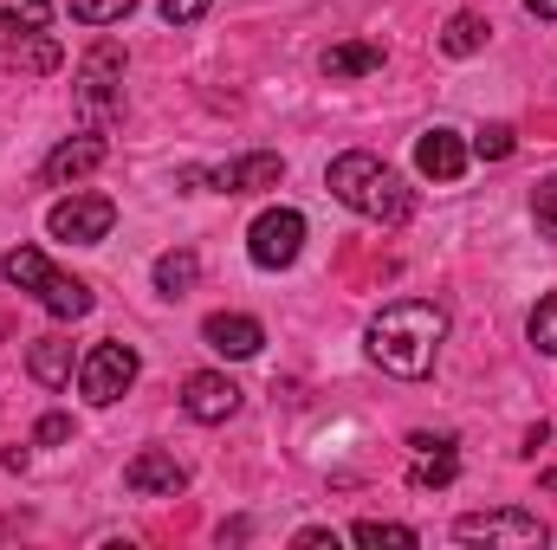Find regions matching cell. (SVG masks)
<instances>
[{
    "instance_id": "obj_14",
    "label": "cell",
    "mask_w": 557,
    "mask_h": 550,
    "mask_svg": "<svg viewBox=\"0 0 557 550\" xmlns=\"http://www.w3.org/2000/svg\"><path fill=\"white\" fill-rule=\"evenodd\" d=\"M33 298H39V304H46V311H52L59 324H78V317H85V311L98 304L85 278H65V273H46V285H39Z\"/></svg>"
},
{
    "instance_id": "obj_7",
    "label": "cell",
    "mask_w": 557,
    "mask_h": 550,
    "mask_svg": "<svg viewBox=\"0 0 557 550\" xmlns=\"http://www.w3.org/2000/svg\"><path fill=\"white\" fill-rule=\"evenodd\" d=\"M124 486L137 499H175V492H188V466L175 453H162V447H143L137 460L124 466Z\"/></svg>"
},
{
    "instance_id": "obj_18",
    "label": "cell",
    "mask_w": 557,
    "mask_h": 550,
    "mask_svg": "<svg viewBox=\"0 0 557 550\" xmlns=\"http://www.w3.org/2000/svg\"><path fill=\"white\" fill-rule=\"evenodd\" d=\"M149 278H156V291H162V298H182V291L201 278V260H195L188 247H175V253H162V260H156V273H149Z\"/></svg>"
},
{
    "instance_id": "obj_10",
    "label": "cell",
    "mask_w": 557,
    "mask_h": 550,
    "mask_svg": "<svg viewBox=\"0 0 557 550\" xmlns=\"http://www.w3.org/2000/svg\"><path fill=\"white\" fill-rule=\"evenodd\" d=\"M416 168L428 175V182H460V175H467V142H460V130H447V124L421 130L416 137Z\"/></svg>"
},
{
    "instance_id": "obj_4",
    "label": "cell",
    "mask_w": 557,
    "mask_h": 550,
    "mask_svg": "<svg viewBox=\"0 0 557 550\" xmlns=\"http://www.w3.org/2000/svg\"><path fill=\"white\" fill-rule=\"evenodd\" d=\"M137 350L131 343H98L85 363H78V396L91 402V409H111L117 396H131V383H137Z\"/></svg>"
},
{
    "instance_id": "obj_29",
    "label": "cell",
    "mask_w": 557,
    "mask_h": 550,
    "mask_svg": "<svg viewBox=\"0 0 557 550\" xmlns=\"http://www.w3.org/2000/svg\"><path fill=\"white\" fill-rule=\"evenodd\" d=\"M59 440H72V414H46L39 421V447H59Z\"/></svg>"
},
{
    "instance_id": "obj_23",
    "label": "cell",
    "mask_w": 557,
    "mask_h": 550,
    "mask_svg": "<svg viewBox=\"0 0 557 550\" xmlns=\"http://www.w3.org/2000/svg\"><path fill=\"white\" fill-rule=\"evenodd\" d=\"M525 337H532V350H539V357H557V291H545V298H539V311H532Z\"/></svg>"
},
{
    "instance_id": "obj_6",
    "label": "cell",
    "mask_w": 557,
    "mask_h": 550,
    "mask_svg": "<svg viewBox=\"0 0 557 550\" xmlns=\"http://www.w3.org/2000/svg\"><path fill=\"white\" fill-rule=\"evenodd\" d=\"M111 227H117V201L111 195H65L46 214V234L52 240H72V247H98Z\"/></svg>"
},
{
    "instance_id": "obj_8",
    "label": "cell",
    "mask_w": 557,
    "mask_h": 550,
    "mask_svg": "<svg viewBox=\"0 0 557 550\" xmlns=\"http://www.w3.org/2000/svg\"><path fill=\"white\" fill-rule=\"evenodd\" d=\"M182 409H188V421H234L240 414V383H227L221 370H195L188 383H182Z\"/></svg>"
},
{
    "instance_id": "obj_25",
    "label": "cell",
    "mask_w": 557,
    "mask_h": 550,
    "mask_svg": "<svg viewBox=\"0 0 557 550\" xmlns=\"http://www.w3.org/2000/svg\"><path fill=\"white\" fill-rule=\"evenodd\" d=\"M7 59H26L33 72H52V65H59L65 52H59L52 39H39V33H26V39H13V46H7Z\"/></svg>"
},
{
    "instance_id": "obj_13",
    "label": "cell",
    "mask_w": 557,
    "mask_h": 550,
    "mask_svg": "<svg viewBox=\"0 0 557 550\" xmlns=\"http://www.w3.org/2000/svg\"><path fill=\"white\" fill-rule=\"evenodd\" d=\"M117 72H124V52H117V46H98V52L85 59V72H78V98H85V104H91L98 117L124 104V98L111 91V85H117Z\"/></svg>"
},
{
    "instance_id": "obj_3",
    "label": "cell",
    "mask_w": 557,
    "mask_h": 550,
    "mask_svg": "<svg viewBox=\"0 0 557 550\" xmlns=\"http://www.w3.org/2000/svg\"><path fill=\"white\" fill-rule=\"evenodd\" d=\"M454 538L460 545H499V550H539L552 532L532 518V512H519V505H506V512H460L454 518Z\"/></svg>"
},
{
    "instance_id": "obj_19",
    "label": "cell",
    "mask_w": 557,
    "mask_h": 550,
    "mask_svg": "<svg viewBox=\"0 0 557 550\" xmlns=\"http://www.w3.org/2000/svg\"><path fill=\"white\" fill-rule=\"evenodd\" d=\"M486 33H493V26H486L480 13H454V20H447V33H441V52H454V59H473V52L486 46Z\"/></svg>"
},
{
    "instance_id": "obj_2",
    "label": "cell",
    "mask_w": 557,
    "mask_h": 550,
    "mask_svg": "<svg viewBox=\"0 0 557 550\" xmlns=\"http://www.w3.org/2000/svg\"><path fill=\"white\" fill-rule=\"evenodd\" d=\"M324 188L350 208V214H363V221H409L416 214V195H409V182L383 162V155H370V149H344L331 168H324Z\"/></svg>"
},
{
    "instance_id": "obj_21",
    "label": "cell",
    "mask_w": 557,
    "mask_h": 550,
    "mask_svg": "<svg viewBox=\"0 0 557 550\" xmlns=\"http://www.w3.org/2000/svg\"><path fill=\"white\" fill-rule=\"evenodd\" d=\"M0 273H7V285H20V291H39L52 266H46V253H39V247H13V253L0 260Z\"/></svg>"
},
{
    "instance_id": "obj_16",
    "label": "cell",
    "mask_w": 557,
    "mask_h": 550,
    "mask_svg": "<svg viewBox=\"0 0 557 550\" xmlns=\"http://www.w3.org/2000/svg\"><path fill=\"white\" fill-rule=\"evenodd\" d=\"M376 65H383V46H376V39H344V46H331V52L318 59L324 78H363V72H376Z\"/></svg>"
},
{
    "instance_id": "obj_31",
    "label": "cell",
    "mask_w": 557,
    "mask_h": 550,
    "mask_svg": "<svg viewBox=\"0 0 557 550\" xmlns=\"http://www.w3.org/2000/svg\"><path fill=\"white\" fill-rule=\"evenodd\" d=\"M525 13H539V20H557V0H525Z\"/></svg>"
},
{
    "instance_id": "obj_24",
    "label": "cell",
    "mask_w": 557,
    "mask_h": 550,
    "mask_svg": "<svg viewBox=\"0 0 557 550\" xmlns=\"http://www.w3.org/2000/svg\"><path fill=\"white\" fill-rule=\"evenodd\" d=\"M131 7H137V0H65V13L85 20V26H117Z\"/></svg>"
},
{
    "instance_id": "obj_26",
    "label": "cell",
    "mask_w": 557,
    "mask_h": 550,
    "mask_svg": "<svg viewBox=\"0 0 557 550\" xmlns=\"http://www.w3.org/2000/svg\"><path fill=\"white\" fill-rule=\"evenodd\" d=\"M512 149H519V137H512V124H486V130L473 137V155H480V162H506Z\"/></svg>"
},
{
    "instance_id": "obj_9",
    "label": "cell",
    "mask_w": 557,
    "mask_h": 550,
    "mask_svg": "<svg viewBox=\"0 0 557 550\" xmlns=\"http://www.w3.org/2000/svg\"><path fill=\"white\" fill-rule=\"evenodd\" d=\"M278 182H285V162H278L273 149L208 168V188H214V195H260V188H278Z\"/></svg>"
},
{
    "instance_id": "obj_30",
    "label": "cell",
    "mask_w": 557,
    "mask_h": 550,
    "mask_svg": "<svg viewBox=\"0 0 557 550\" xmlns=\"http://www.w3.org/2000/svg\"><path fill=\"white\" fill-rule=\"evenodd\" d=\"M292 545H305V550H318V545H337V532H324V525H305Z\"/></svg>"
},
{
    "instance_id": "obj_17",
    "label": "cell",
    "mask_w": 557,
    "mask_h": 550,
    "mask_svg": "<svg viewBox=\"0 0 557 550\" xmlns=\"http://www.w3.org/2000/svg\"><path fill=\"white\" fill-rule=\"evenodd\" d=\"M454 473H460V453H454V440H434V447H421L416 460V492H441V486H454Z\"/></svg>"
},
{
    "instance_id": "obj_5",
    "label": "cell",
    "mask_w": 557,
    "mask_h": 550,
    "mask_svg": "<svg viewBox=\"0 0 557 550\" xmlns=\"http://www.w3.org/2000/svg\"><path fill=\"white\" fill-rule=\"evenodd\" d=\"M247 253L260 273H285L298 253H305V214L298 208H267L253 227H247Z\"/></svg>"
},
{
    "instance_id": "obj_1",
    "label": "cell",
    "mask_w": 557,
    "mask_h": 550,
    "mask_svg": "<svg viewBox=\"0 0 557 550\" xmlns=\"http://www.w3.org/2000/svg\"><path fill=\"white\" fill-rule=\"evenodd\" d=\"M441 337H447V311L428 304V298H403V304H389V311L370 317V337L363 343H370V363L383 376L421 383L434 370V357H441Z\"/></svg>"
},
{
    "instance_id": "obj_22",
    "label": "cell",
    "mask_w": 557,
    "mask_h": 550,
    "mask_svg": "<svg viewBox=\"0 0 557 550\" xmlns=\"http://www.w3.org/2000/svg\"><path fill=\"white\" fill-rule=\"evenodd\" d=\"M52 7L46 0H0V33H46Z\"/></svg>"
},
{
    "instance_id": "obj_11",
    "label": "cell",
    "mask_w": 557,
    "mask_h": 550,
    "mask_svg": "<svg viewBox=\"0 0 557 550\" xmlns=\"http://www.w3.org/2000/svg\"><path fill=\"white\" fill-rule=\"evenodd\" d=\"M201 337H208V350H221V357H260V343H267V330H260V317H247V311H214L208 324H201Z\"/></svg>"
},
{
    "instance_id": "obj_20",
    "label": "cell",
    "mask_w": 557,
    "mask_h": 550,
    "mask_svg": "<svg viewBox=\"0 0 557 550\" xmlns=\"http://www.w3.org/2000/svg\"><path fill=\"white\" fill-rule=\"evenodd\" d=\"M350 538L363 550H416L421 545L409 525H389V518H363V525H350Z\"/></svg>"
},
{
    "instance_id": "obj_15",
    "label": "cell",
    "mask_w": 557,
    "mask_h": 550,
    "mask_svg": "<svg viewBox=\"0 0 557 550\" xmlns=\"http://www.w3.org/2000/svg\"><path fill=\"white\" fill-rule=\"evenodd\" d=\"M26 370H33V383L65 389V383H72V343H65V337H33V343H26Z\"/></svg>"
},
{
    "instance_id": "obj_27",
    "label": "cell",
    "mask_w": 557,
    "mask_h": 550,
    "mask_svg": "<svg viewBox=\"0 0 557 550\" xmlns=\"http://www.w3.org/2000/svg\"><path fill=\"white\" fill-rule=\"evenodd\" d=\"M532 221H539L545 240H557V175H545V182L532 188Z\"/></svg>"
},
{
    "instance_id": "obj_12",
    "label": "cell",
    "mask_w": 557,
    "mask_h": 550,
    "mask_svg": "<svg viewBox=\"0 0 557 550\" xmlns=\"http://www.w3.org/2000/svg\"><path fill=\"white\" fill-rule=\"evenodd\" d=\"M104 155H111V142L98 137V130H85V137H65L52 155H46V182H52V188H65V182H78V175H91Z\"/></svg>"
},
{
    "instance_id": "obj_28",
    "label": "cell",
    "mask_w": 557,
    "mask_h": 550,
    "mask_svg": "<svg viewBox=\"0 0 557 550\" xmlns=\"http://www.w3.org/2000/svg\"><path fill=\"white\" fill-rule=\"evenodd\" d=\"M208 7H214V0H162V20H169V26H188V20H201Z\"/></svg>"
}]
</instances>
